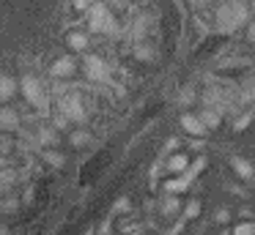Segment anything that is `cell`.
<instances>
[{"label": "cell", "mask_w": 255, "mask_h": 235, "mask_svg": "<svg viewBox=\"0 0 255 235\" xmlns=\"http://www.w3.org/2000/svg\"><path fill=\"white\" fill-rule=\"evenodd\" d=\"M244 38H247L250 44H255V16L247 22V33H244Z\"/></svg>", "instance_id": "484cf974"}, {"label": "cell", "mask_w": 255, "mask_h": 235, "mask_svg": "<svg viewBox=\"0 0 255 235\" xmlns=\"http://www.w3.org/2000/svg\"><path fill=\"white\" fill-rule=\"evenodd\" d=\"M181 126L189 131V134H195V137H203L206 131H209V126L203 123V118H200V115H192V112L181 115Z\"/></svg>", "instance_id": "8992f818"}, {"label": "cell", "mask_w": 255, "mask_h": 235, "mask_svg": "<svg viewBox=\"0 0 255 235\" xmlns=\"http://www.w3.org/2000/svg\"><path fill=\"white\" fill-rule=\"evenodd\" d=\"M66 47L72 49V52H88V47H91L88 30H69L66 33Z\"/></svg>", "instance_id": "5b68a950"}, {"label": "cell", "mask_w": 255, "mask_h": 235, "mask_svg": "<svg viewBox=\"0 0 255 235\" xmlns=\"http://www.w3.org/2000/svg\"><path fill=\"white\" fill-rule=\"evenodd\" d=\"M189 148H192V151H200V148H203V140H192V142H189Z\"/></svg>", "instance_id": "d6a6232c"}, {"label": "cell", "mask_w": 255, "mask_h": 235, "mask_svg": "<svg viewBox=\"0 0 255 235\" xmlns=\"http://www.w3.org/2000/svg\"><path fill=\"white\" fill-rule=\"evenodd\" d=\"M72 8L74 11H80V14H88V0H72Z\"/></svg>", "instance_id": "4316f807"}, {"label": "cell", "mask_w": 255, "mask_h": 235, "mask_svg": "<svg viewBox=\"0 0 255 235\" xmlns=\"http://www.w3.org/2000/svg\"><path fill=\"white\" fill-rule=\"evenodd\" d=\"M113 233V222L110 219H105V222L99 224V230H96V235H110Z\"/></svg>", "instance_id": "f546056e"}, {"label": "cell", "mask_w": 255, "mask_h": 235, "mask_svg": "<svg viewBox=\"0 0 255 235\" xmlns=\"http://www.w3.org/2000/svg\"><path fill=\"white\" fill-rule=\"evenodd\" d=\"M231 167L236 169L239 175H242V180H255V169L250 167L247 158H242V156H231Z\"/></svg>", "instance_id": "8fae6325"}, {"label": "cell", "mask_w": 255, "mask_h": 235, "mask_svg": "<svg viewBox=\"0 0 255 235\" xmlns=\"http://www.w3.org/2000/svg\"><path fill=\"white\" fill-rule=\"evenodd\" d=\"M178 145H181V140H178V137H170V140H167V145L162 148V153H173Z\"/></svg>", "instance_id": "f1b7e54d"}, {"label": "cell", "mask_w": 255, "mask_h": 235, "mask_svg": "<svg viewBox=\"0 0 255 235\" xmlns=\"http://www.w3.org/2000/svg\"><path fill=\"white\" fill-rule=\"evenodd\" d=\"M41 156H44V161L52 164V167H61V164L66 161V158H63L58 151H52V148H44V153H41Z\"/></svg>", "instance_id": "d6986e66"}, {"label": "cell", "mask_w": 255, "mask_h": 235, "mask_svg": "<svg viewBox=\"0 0 255 235\" xmlns=\"http://www.w3.org/2000/svg\"><path fill=\"white\" fill-rule=\"evenodd\" d=\"M0 148H3V156H11V148H14L11 131H3V137H0Z\"/></svg>", "instance_id": "44dd1931"}, {"label": "cell", "mask_w": 255, "mask_h": 235, "mask_svg": "<svg viewBox=\"0 0 255 235\" xmlns=\"http://www.w3.org/2000/svg\"><path fill=\"white\" fill-rule=\"evenodd\" d=\"M19 90H22V96L28 98V104H33L36 109L47 112V107H50V101H47V87H44V82H41L36 74H22V79H19Z\"/></svg>", "instance_id": "6da1fadb"}, {"label": "cell", "mask_w": 255, "mask_h": 235, "mask_svg": "<svg viewBox=\"0 0 255 235\" xmlns=\"http://www.w3.org/2000/svg\"><path fill=\"white\" fill-rule=\"evenodd\" d=\"M110 213H113V216H124V213H132V200H129V197H118Z\"/></svg>", "instance_id": "2e32d148"}, {"label": "cell", "mask_w": 255, "mask_h": 235, "mask_svg": "<svg viewBox=\"0 0 255 235\" xmlns=\"http://www.w3.org/2000/svg\"><path fill=\"white\" fill-rule=\"evenodd\" d=\"M239 216H242V219H250V222H253V219H255V211H253V208H239Z\"/></svg>", "instance_id": "4dcf8cb0"}, {"label": "cell", "mask_w": 255, "mask_h": 235, "mask_svg": "<svg viewBox=\"0 0 255 235\" xmlns=\"http://www.w3.org/2000/svg\"><path fill=\"white\" fill-rule=\"evenodd\" d=\"M253 112H255V109H253V107H247V109H244V115H239V118H236V120H233V131H239V129H244V126H247V123H250V118H253Z\"/></svg>", "instance_id": "ffe728a7"}, {"label": "cell", "mask_w": 255, "mask_h": 235, "mask_svg": "<svg viewBox=\"0 0 255 235\" xmlns=\"http://www.w3.org/2000/svg\"><path fill=\"white\" fill-rule=\"evenodd\" d=\"M231 235H255V222L242 219V224H236V227L231 230Z\"/></svg>", "instance_id": "ac0fdd59"}, {"label": "cell", "mask_w": 255, "mask_h": 235, "mask_svg": "<svg viewBox=\"0 0 255 235\" xmlns=\"http://www.w3.org/2000/svg\"><path fill=\"white\" fill-rule=\"evenodd\" d=\"M159 205H162V216H165V219H173L176 213H181V211H184V208H181V200H178V197L173 194V191H167V194L162 197Z\"/></svg>", "instance_id": "9c48e42d"}, {"label": "cell", "mask_w": 255, "mask_h": 235, "mask_svg": "<svg viewBox=\"0 0 255 235\" xmlns=\"http://www.w3.org/2000/svg\"><path fill=\"white\" fill-rule=\"evenodd\" d=\"M14 96H17V79H14V74H3V82H0V98H3V104H11Z\"/></svg>", "instance_id": "30bf717a"}, {"label": "cell", "mask_w": 255, "mask_h": 235, "mask_svg": "<svg viewBox=\"0 0 255 235\" xmlns=\"http://www.w3.org/2000/svg\"><path fill=\"white\" fill-rule=\"evenodd\" d=\"M0 118H3V131H22V120L17 118V109H14L11 104H6V107H3Z\"/></svg>", "instance_id": "52a82bcc"}, {"label": "cell", "mask_w": 255, "mask_h": 235, "mask_svg": "<svg viewBox=\"0 0 255 235\" xmlns=\"http://www.w3.org/2000/svg\"><path fill=\"white\" fill-rule=\"evenodd\" d=\"M85 235H94V233H91V230H88V233H85Z\"/></svg>", "instance_id": "d590c367"}, {"label": "cell", "mask_w": 255, "mask_h": 235, "mask_svg": "<svg viewBox=\"0 0 255 235\" xmlns=\"http://www.w3.org/2000/svg\"><path fill=\"white\" fill-rule=\"evenodd\" d=\"M192 25H195V27H198V30H200V33H206V30H209V22H206V19H203V16H198V14H195V16H192Z\"/></svg>", "instance_id": "83f0119b"}, {"label": "cell", "mask_w": 255, "mask_h": 235, "mask_svg": "<svg viewBox=\"0 0 255 235\" xmlns=\"http://www.w3.org/2000/svg\"><path fill=\"white\" fill-rule=\"evenodd\" d=\"M88 140H91V134H88V131H85V129L69 131V142H72L74 148H83V145H85V142H88Z\"/></svg>", "instance_id": "e0dca14e"}, {"label": "cell", "mask_w": 255, "mask_h": 235, "mask_svg": "<svg viewBox=\"0 0 255 235\" xmlns=\"http://www.w3.org/2000/svg\"><path fill=\"white\" fill-rule=\"evenodd\" d=\"M187 161H189V158L184 156V153H178V156H176V153H170V156H167V164H165V167L170 169V172H184V169L189 167Z\"/></svg>", "instance_id": "4fadbf2b"}, {"label": "cell", "mask_w": 255, "mask_h": 235, "mask_svg": "<svg viewBox=\"0 0 255 235\" xmlns=\"http://www.w3.org/2000/svg\"><path fill=\"white\" fill-rule=\"evenodd\" d=\"M217 3H228V0H217Z\"/></svg>", "instance_id": "e575fe53"}, {"label": "cell", "mask_w": 255, "mask_h": 235, "mask_svg": "<svg viewBox=\"0 0 255 235\" xmlns=\"http://www.w3.org/2000/svg\"><path fill=\"white\" fill-rule=\"evenodd\" d=\"M36 137H39V142L44 148H52L58 142V129L52 123H39L36 126Z\"/></svg>", "instance_id": "ba28073f"}, {"label": "cell", "mask_w": 255, "mask_h": 235, "mask_svg": "<svg viewBox=\"0 0 255 235\" xmlns=\"http://www.w3.org/2000/svg\"><path fill=\"white\" fill-rule=\"evenodd\" d=\"M225 189L231 191V194H236V197H244V200H247V197H250V191L244 189V186H236V183H228Z\"/></svg>", "instance_id": "d4e9b609"}, {"label": "cell", "mask_w": 255, "mask_h": 235, "mask_svg": "<svg viewBox=\"0 0 255 235\" xmlns=\"http://www.w3.org/2000/svg\"><path fill=\"white\" fill-rule=\"evenodd\" d=\"M116 224L121 233H137V222L132 219V213H124V216H116Z\"/></svg>", "instance_id": "5bb4252c"}, {"label": "cell", "mask_w": 255, "mask_h": 235, "mask_svg": "<svg viewBox=\"0 0 255 235\" xmlns=\"http://www.w3.org/2000/svg\"><path fill=\"white\" fill-rule=\"evenodd\" d=\"M134 58L137 60H151L154 58V47L148 41H134Z\"/></svg>", "instance_id": "9a60e30c"}, {"label": "cell", "mask_w": 255, "mask_h": 235, "mask_svg": "<svg viewBox=\"0 0 255 235\" xmlns=\"http://www.w3.org/2000/svg\"><path fill=\"white\" fill-rule=\"evenodd\" d=\"M88 27L96 33H116L118 30L116 19L110 16V11H107L105 5H94V8L88 11Z\"/></svg>", "instance_id": "7a4b0ae2"}, {"label": "cell", "mask_w": 255, "mask_h": 235, "mask_svg": "<svg viewBox=\"0 0 255 235\" xmlns=\"http://www.w3.org/2000/svg\"><path fill=\"white\" fill-rule=\"evenodd\" d=\"M83 69H85V77H88V82H107V85H110L107 63L99 58V55H88V52H85V58H83Z\"/></svg>", "instance_id": "3957f363"}, {"label": "cell", "mask_w": 255, "mask_h": 235, "mask_svg": "<svg viewBox=\"0 0 255 235\" xmlns=\"http://www.w3.org/2000/svg\"><path fill=\"white\" fill-rule=\"evenodd\" d=\"M198 213H200V200H189L187 208L181 211V216L184 219H192V216H198Z\"/></svg>", "instance_id": "7402d4cb"}, {"label": "cell", "mask_w": 255, "mask_h": 235, "mask_svg": "<svg viewBox=\"0 0 255 235\" xmlns=\"http://www.w3.org/2000/svg\"><path fill=\"white\" fill-rule=\"evenodd\" d=\"M209 3H211V0H192V5H195V8H198V11L209 8Z\"/></svg>", "instance_id": "1f68e13d"}, {"label": "cell", "mask_w": 255, "mask_h": 235, "mask_svg": "<svg viewBox=\"0 0 255 235\" xmlns=\"http://www.w3.org/2000/svg\"><path fill=\"white\" fill-rule=\"evenodd\" d=\"M72 74H77V60H74L72 55H63V58H58L55 63L50 66L52 79H69Z\"/></svg>", "instance_id": "277c9868"}, {"label": "cell", "mask_w": 255, "mask_h": 235, "mask_svg": "<svg viewBox=\"0 0 255 235\" xmlns=\"http://www.w3.org/2000/svg\"><path fill=\"white\" fill-rule=\"evenodd\" d=\"M214 222L220 224V227H228V222H231V211H228V208H217V211H214Z\"/></svg>", "instance_id": "603a6c76"}, {"label": "cell", "mask_w": 255, "mask_h": 235, "mask_svg": "<svg viewBox=\"0 0 255 235\" xmlns=\"http://www.w3.org/2000/svg\"><path fill=\"white\" fill-rule=\"evenodd\" d=\"M198 115L203 118V123L209 126V131H211V129H217V126H220V120H222V112H220L217 107H203Z\"/></svg>", "instance_id": "7c38bea8"}, {"label": "cell", "mask_w": 255, "mask_h": 235, "mask_svg": "<svg viewBox=\"0 0 255 235\" xmlns=\"http://www.w3.org/2000/svg\"><path fill=\"white\" fill-rule=\"evenodd\" d=\"M124 235H137V233H124Z\"/></svg>", "instance_id": "836d02e7"}, {"label": "cell", "mask_w": 255, "mask_h": 235, "mask_svg": "<svg viewBox=\"0 0 255 235\" xmlns=\"http://www.w3.org/2000/svg\"><path fill=\"white\" fill-rule=\"evenodd\" d=\"M192 101H195V90H192V87H187V90L181 93V98H178V104H181V107H189Z\"/></svg>", "instance_id": "cb8c5ba5"}]
</instances>
